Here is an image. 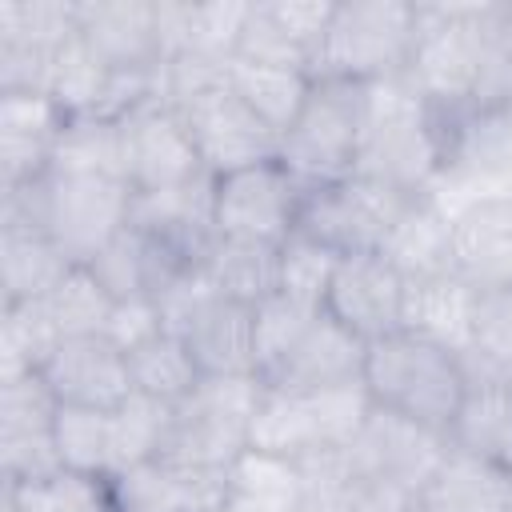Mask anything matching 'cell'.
<instances>
[{"label":"cell","instance_id":"cell-1","mask_svg":"<svg viewBox=\"0 0 512 512\" xmlns=\"http://www.w3.org/2000/svg\"><path fill=\"white\" fill-rule=\"evenodd\" d=\"M500 28L504 4H416V40L404 76L436 116L480 100Z\"/></svg>","mask_w":512,"mask_h":512},{"label":"cell","instance_id":"cell-2","mask_svg":"<svg viewBox=\"0 0 512 512\" xmlns=\"http://www.w3.org/2000/svg\"><path fill=\"white\" fill-rule=\"evenodd\" d=\"M356 172L408 196L432 192L440 180V120L404 72L368 84Z\"/></svg>","mask_w":512,"mask_h":512},{"label":"cell","instance_id":"cell-3","mask_svg":"<svg viewBox=\"0 0 512 512\" xmlns=\"http://www.w3.org/2000/svg\"><path fill=\"white\" fill-rule=\"evenodd\" d=\"M4 204L28 212L72 264H92L128 228L132 184L100 172L48 168L36 184L4 192Z\"/></svg>","mask_w":512,"mask_h":512},{"label":"cell","instance_id":"cell-4","mask_svg":"<svg viewBox=\"0 0 512 512\" xmlns=\"http://www.w3.org/2000/svg\"><path fill=\"white\" fill-rule=\"evenodd\" d=\"M364 388L376 408L400 412L448 436L464 400V368L456 352L428 344L412 332H392L368 344Z\"/></svg>","mask_w":512,"mask_h":512},{"label":"cell","instance_id":"cell-5","mask_svg":"<svg viewBox=\"0 0 512 512\" xmlns=\"http://www.w3.org/2000/svg\"><path fill=\"white\" fill-rule=\"evenodd\" d=\"M260 396V376H200V384L180 404H172L160 460L200 472H228L232 460L248 448Z\"/></svg>","mask_w":512,"mask_h":512},{"label":"cell","instance_id":"cell-6","mask_svg":"<svg viewBox=\"0 0 512 512\" xmlns=\"http://www.w3.org/2000/svg\"><path fill=\"white\" fill-rule=\"evenodd\" d=\"M368 116V84L312 80V92L280 136V164L300 180L304 192L348 180L360 160Z\"/></svg>","mask_w":512,"mask_h":512},{"label":"cell","instance_id":"cell-7","mask_svg":"<svg viewBox=\"0 0 512 512\" xmlns=\"http://www.w3.org/2000/svg\"><path fill=\"white\" fill-rule=\"evenodd\" d=\"M416 40V4L404 0H352L336 4L312 60V80L376 84L408 68Z\"/></svg>","mask_w":512,"mask_h":512},{"label":"cell","instance_id":"cell-8","mask_svg":"<svg viewBox=\"0 0 512 512\" xmlns=\"http://www.w3.org/2000/svg\"><path fill=\"white\" fill-rule=\"evenodd\" d=\"M408 200H412L408 192L352 172L348 180L304 192L296 228L308 232L312 240L336 248L340 256L380 252V244L388 240V232H392V224H396V216L404 212Z\"/></svg>","mask_w":512,"mask_h":512},{"label":"cell","instance_id":"cell-9","mask_svg":"<svg viewBox=\"0 0 512 512\" xmlns=\"http://www.w3.org/2000/svg\"><path fill=\"white\" fill-rule=\"evenodd\" d=\"M208 176H228L252 164L280 160V132L268 128L228 84H212L176 104Z\"/></svg>","mask_w":512,"mask_h":512},{"label":"cell","instance_id":"cell-10","mask_svg":"<svg viewBox=\"0 0 512 512\" xmlns=\"http://www.w3.org/2000/svg\"><path fill=\"white\" fill-rule=\"evenodd\" d=\"M448 448H452V440L444 432H432L400 412L372 404L368 420L360 424L356 440L348 444V460L364 480L416 500L420 488L440 468V460L448 456Z\"/></svg>","mask_w":512,"mask_h":512},{"label":"cell","instance_id":"cell-11","mask_svg":"<svg viewBox=\"0 0 512 512\" xmlns=\"http://www.w3.org/2000/svg\"><path fill=\"white\" fill-rule=\"evenodd\" d=\"M300 204L304 188L280 160L216 176V236L284 244L296 232Z\"/></svg>","mask_w":512,"mask_h":512},{"label":"cell","instance_id":"cell-12","mask_svg":"<svg viewBox=\"0 0 512 512\" xmlns=\"http://www.w3.org/2000/svg\"><path fill=\"white\" fill-rule=\"evenodd\" d=\"M120 140H124V172L132 192H164L204 176V164L196 156V144L180 112L160 96L120 116Z\"/></svg>","mask_w":512,"mask_h":512},{"label":"cell","instance_id":"cell-13","mask_svg":"<svg viewBox=\"0 0 512 512\" xmlns=\"http://www.w3.org/2000/svg\"><path fill=\"white\" fill-rule=\"evenodd\" d=\"M216 176H196L188 184L164 192H132L128 224L164 244L188 268H204L208 252L216 248Z\"/></svg>","mask_w":512,"mask_h":512},{"label":"cell","instance_id":"cell-14","mask_svg":"<svg viewBox=\"0 0 512 512\" xmlns=\"http://www.w3.org/2000/svg\"><path fill=\"white\" fill-rule=\"evenodd\" d=\"M324 312L368 344L392 336L404 316V276L380 252H348L336 264Z\"/></svg>","mask_w":512,"mask_h":512},{"label":"cell","instance_id":"cell-15","mask_svg":"<svg viewBox=\"0 0 512 512\" xmlns=\"http://www.w3.org/2000/svg\"><path fill=\"white\" fill-rule=\"evenodd\" d=\"M60 404L116 412L132 396L128 352L108 336H64L60 348L40 368Z\"/></svg>","mask_w":512,"mask_h":512},{"label":"cell","instance_id":"cell-16","mask_svg":"<svg viewBox=\"0 0 512 512\" xmlns=\"http://www.w3.org/2000/svg\"><path fill=\"white\" fill-rule=\"evenodd\" d=\"M364 356H368V340L348 332L328 312H316L300 332V340L288 348V356L264 376V384L280 392H324V388L360 384Z\"/></svg>","mask_w":512,"mask_h":512},{"label":"cell","instance_id":"cell-17","mask_svg":"<svg viewBox=\"0 0 512 512\" xmlns=\"http://www.w3.org/2000/svg\"><path fill=\"white\" fill-rule=\"evenodd\" d=\"M460 368H464V400L448 440L452 448L512 472V372L492 368L476 352H464Z\"/></svg>","mask_w":512,"mask_h":512},{"label":"cell","instance_id":"cell-18","mask_svg":"<svg viewBox=\"0 0 512 512\" xmlns=\"http://www.w3.org/2000/svg\"><path fill=\"white\" fill-rule=\"evenodd\" d=\"M68 112L44 92H0V172L4 192L36 184L56 156Z\"/></svg>","mask_w":512,"mask_h":512},{"label":"cell","instance_id":"cell-19","mask_svg":"<svg viewBox=\"0 0 512 512\" xmlns=\"http://www.w3.org/2000/svg\"><path fill=\"white\" fill-rule=\"evenodd\" d=\"M112 512H220L228 472H200L172 460H144L108 480Z\"/></svg>","mask_w":512,"mask_h":512},{"label":"cell","instance_id":"cell-20","mask_svg":"<svg viewBox=\"0 0 512 512\" xmlns=\"http://www.w3.org/2000/svg\"><path fill=\"white\" fill-rule=\"evenodd\" d=\"M456 276L476 292L512 288V196H476L452 208Z\"/></svg>","mask_w":512,"mask_h":512},{"label":"cell","instance_id":"cell-21","mask_svg":"<svg viewBox=\"0 0 512 512\" xmlns=\"http://www.w3.org/2000/svg\"><path fill=\"white\" fill-rule=\"evenodd\" d=\"M80 36L112 72H160L156 4L148 0H84L76 4Z\"/></svg>","mask_w":512,"mask_h":512},{"label":"cell","instance_id":"cell-22","mask_svg":"<svg viewBox=\"0 0 512 512\" xmlns=\"http://www.w3.org/2000/svg\"><path fill=\"white\" fill-rule=\"evenodd\" d=\"M200 376H256V308L220 292L204 296L180 328Z\"/></svg>","mask_w":512,"mask_h":512},{"label":"cell","instance_id":"cell-23","mask_svg":"<svg viewBox=\"0 0 512 512\" xmlns=\"http://www.w3.org/2000/svg\"><path fill=\"white\" fill-rule=\"evenodd\" d=\"M76 264L60 252V244L20 208L4 204L0 212V276L4 304L44 300Z\"/></svg>","mask_w":512,"mask_h":512},{"label":"cell","instance_id":"cell-24","mask_svg":"<svg viewBox=\"0 0 512 512\" xmlns=\"http://www.w3.org/2000/svg\"><path fill=\"white\" fill-rule=\"evenodd\" d=\"M476 288L456 276H420L404 280V316L400 332H412L428 344H440L456 356L472 352V316H476Z\"/></svg>","mask_w":512,"mask_h":512},{"label":"cell","instance_id":"cell-25","mask_svg":"<svg viewBox=\"0 0 512 512\" xmlns=\"http://www.w3.org/2000/svg\"><path fill=\"white\" fill-rule=\"evenodd\" d=\"M380 256L404 280L456 272V256H452V212L444 208V200L436 192L412 196L404 204V212L396 216L388 240L380 244Z\"/></svg>","mask_w":512,"mask_h":512},{"label":"cell","instance_id":"cell-26","mask_svg":"<svg viewBox=\"0 0 512 512\" xmlns=\"http://www.w3.org/2000/svg\"><path fill=\"white\" fill-rule=\"evenodd\" d=\"M412 504L416 512H512V472L472 452L448 448Z\"/></svg>","mask_w":512,"mask_h":512},{"label":"cell","instance_id":"cell-27","mask_svg":"<svg viewBox=\"0 0 512 512\" xmlns=\"http://www.w3.org/2000/svg\"><path fill=\"white\" fill-rule=\"evenodd\" d=\"M96 280L112 292V300H132V296H160L172 280L192 272L180 256H172L164 244L144 236L140 228H124L92 264Z\"/></svg>","mask_w":512,"mask_h":512},{"label":"cell","instance_id":"cell-28","mask_svg":"<svg viewBox=\"0 0 512 512\" xmlns=\"http://www.w3.org/2000/svg\"><path fill=\"white\" fill-rule=\"evenodd\" d=\"M224 84L280 136L292 128V120L300 116L308 92H312V76L296 72V68H272V64H256L244 56H232L224 64Z\"/></svg>","mask_w":512,"mask_h":512},{"label":"cell","instance_id":"cell-29","mask_svg":"<svg viewBox=\"0 0 512 512\" xmlns=\"http://www.w3.org/2000/svg\"><path fill=\"white\" fill-rule=\"evenodd\" d=\"M204 272L220 296L256 308L260 300L280 292V244L220 236L204 260Z\"/></svg>","mask_w":512,"mask_h":512},{"label":"cell","instance_id":"cell-30","mask_svg":"<svg viewBox=\"0 0 512 512\" xmlns=\"http://www.w3.org/2000/svg\"><path fill=\"white\" fill-rule=\"evenodd\" d=\"M112 84V68L92 52V44L76 32L68 44H60L48 60V76H44V96L52 104H60L72 116H96L104 96Z\"/></svg>","mask_w":512,"mask_h":512},{"label":"cell","instance_id":"cell-31","mask_svg":"<svg viewBox=\"0 0 512 512\" xmlns=\"http://www.w3.org/2000/svg\"><path fill=\"white\" fill-rule=\"evenodd\" d=\"M60 328L44 300H16L4 304L0 316V380H16L40 372L48 356L60 348Z\"/></svg>","mask_w":512,"mask_h":512},{"label":"cell","instance_id":"cell-32","mask_svg":"<svg viewBox=\"0 0 512 512\" xmlns=\"http://www.w3.org/2000/svg\"><path fill=\"white\" fill-rule=\"evenodd\" d=\"M52 432H56L60 464L68 472L112 480V472H116V428H112V412L60 404Z\"/></svg>","mask_w":512,"mask_h":512},{"label":"cell","instance_id":"cell-33","mask_svg":"<svg viewBox=\"0 0 512 512\" xmlns=\"http://www.w3.org/2000/svg\"><path fill=\"white\" fill-rule=\"evenodd\" d=\"M80 32L76 4L60 0H0V48L56 52Z\"/></svg>","mask_w":512,"mask_h":512},{"label":"cell","instance_id":"cell-34","mask_svg":"<svg viewBox=\"0 0 512 512\" xmlns=\"http://www.w3.org/2000/svg\"><path fill=\"white\" fill-rule=\"evenodd\" d=\"M128 372H132L136 392H148V396L168 400V404H180L200 384V368H196L192 352L172 332H164V336L140 344L136 352H128Z\"/></svg>","mask_w":512,"mask_h":512},{"label":"cell","instance_id":"cell-35","mask_svg":"<svg viewBox=\"0 0 512 512\" xmlns=\"http://www.w3.org/2000/svg\"><path fill=\"white\" fill-rule=\"evenodd\" d=\"M4 500L16 512H112L108 480L80 472H52L28 484H4Z\"/></svg>","mask_w":512,"mask_h":512},{"label":"cell","instance_id":"cell-36","mask_svg":"<svg viewBox=\"0 0 512 512\" xmlns=\"http://www.w3.org/2000/svg\"><path fill=\"white\" fill-rule=\"evenodd\" d=\"M336 264H340L336 248H328V244H320L296 228L280 244V296H288L292 304H300L308 312H324Z\"/></svg>","mask_w":512,"mask_h":512},{"label":"cell","instance_id":"cell-37","mask_svg":"<svg viewBox=\"0 0 512 512\" xmlns=\"http://www.w3.org/2000/svg\"><path fill=\"white\" fill-rule=\"evenodd\" d=\"M52 168H68V172H100V176H120L124 172V140H120V120H104V116H72Z\"/></svg>","mask_w":512,"mask_h":512},{"label":"cell","instance_id":"cell-38","mask_svg":"<svg viewBox=\"0 0 512 512\" xmlns=\"http://www.w3.org/2000/svg\"><path fill=\"white\" fill-rule=\"evenodd\" d=\"M60 336H104L108 320H112V292L96 280V272L88 264H76L48 296H44Z\"/></svg>","mask_w":512,"mask_h":512},{"label":"cell","instance_id":"cell-39","mask_svg":"<svg viewBox=\"0 0 512 512\" xmlns=\"http://www.w3.org/2000/svg\"><path fill=\"white\" fill-rule=\"evenodd\" d=\"M168 420H172V404L156 400L148 392H136L112 412V428H116V472H128L144 460L160 456V444L168 436Z\"/></svg>","mask_w":512,"mask_h":512},{"label":"cell","instance_id":"cell-40","mask_svg":"<svg viewBox=\"0 0 512 512\" xmlns=\"http://www.w3.org/2000/svg\"><path fill=\"white\" fill-rule=\"evenodd\" d=\"M236 56L244 60H256V64H272V68H296V72H308L312 76V48L288 32V24L280 20L276 4H252L248 8V20H244V32H240V44H236Z\"/></svg>","mask_w":512,"mask_h":512},{"label":"cell","instance_id":"cell-41","mask_svg":"<svg viewBox=\"0 0 512 512\" xmlns=\"http://www.w3.org/2000/svg\"><path fill=\"white\" fill-rule=\"evenodd\" d=\"M312 316H316V312L292 304V300L280 296V292L256 304V376H260V380L288 356V348L300 340V332L308 328Z\"/></svg>","mask_w":512,"mask_h":512},{"label":"cell","instance_id":"cell-42","mask_svg":"<svg viewBox=\"0 0 512 512\" xmlns=\"http://www.w3.org/2000/svg\"><path fill=\"white\" fill-rule=\"evenodd\" d=\"M60 400L40 372L0 380V432H48L56 428Z\"/></svg>","mask_w":512,"mask_h":512},{"label":"cell","instance_id":"cell-43","mask_svg":"<svg viewBox=\"0 0 512 512\" xmlns=\"http://www.w3.org/2000/svg\"><path fill=\"white\" fill-rule=\"evenodd\" d=\"M252 4H192L188 8V52L208 60H232Z\"/></svg>","mask_w":512,"mask_h":512},{"label":"cell","instance_id":"cell-44","mask_svg":"<svg viewBox=\"0 0 512 512\" xmlns=\"http://www.w3.org/2000/svg\"><path fill=\"white\" fill-rule=\"evenodd\" d=\"M472 352L500 372H512V288H488L476 296Z\"/></svg>","mask_w":512,"mask_h":512},{"label":"cell","instance_id":"cell-45","mask_svg":"<svg viewBox=\"0 0 512 512\" xmlns=\"http://www.w3.org/2000/svg\"><path fill=\"white\" fill-rule=\"evenodd\" d=\"M104 336L124 348V352H136L140 344L164 336V316H160V300L156 296H132V300H116L112 308V320L104 328Z\"/></svg>","mask_w":512,"mask_h":512},{"label":"cell","instance_id":"cell-46","mask_svg":"<svg viewBox=\"0 0 512 512\" xmlns=\"http://www.w3.org/2000/svg\"><path fill=\"white\" fill-rule=\"evenodd\" d=\"M300 512H352V504L340 496H304Z\"/></svg>","mask_w":512,"mask_h":512},{"label":"cell","instance_id":"cell-47","mask_svg":"<svg viewBox=\"0 0 512 512\" xmlns=\"http://www.w3.org/2000/svg\"><path fill=\"white\" fill-rule=\"evenodd\" d=\"M0 512H16V508H12V504H8V500H4V504H0Z\"/></svg>","mask_w":512,"mask_h":512},{"label":"cell","instance_id":"cell-48","mask_svg":"<svg viewBox=\"0 0 512 512\" xmlns=\"http://www.w3.org/2000/svg\"><path fill=\"white\" fill-rule=\"evenodd\" d=\"M408 512H416V504H412V508H408Z\"/></svg>","mask_w":512,"mask_h":512},{"label":"cell","instance_id":"cell-49","mask_svg":"<svg viewBox=\"0 0 512 512\" xmlns=\"http://www.w3.org/2000/svg\"><path fill=\"white\" fill-rule=\"evenodd\" d=\"M220 512H224V508H220Z\"/></svg>","mask_w":512,"mask_h":512}]
</instances>
